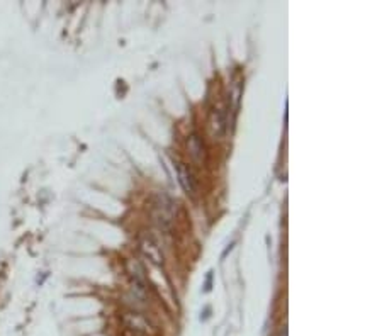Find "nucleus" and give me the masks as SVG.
<instances>
[{"instance_id": "nucleus-1", "label": "nucleus", "mask_w": 382, "mask_h": 336, "mask_svg": "<svg viewBox=\"0 0 382 336\" xmlns=\"http://www.w3.org/2000/svg\"><path fill=\"white\" fill-rule=\"evenodd\" d=\"M177 173H179L180 185L184 187V190L187 192L189 195H195V192H197V183H195L192 170L185 163H177Z\"/></svg>"}]
</instances>
